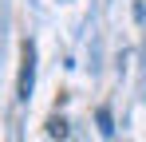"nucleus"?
Returning a JSON list of instances; mask_svg holds the SVG:
<instances>
[{"mask_svg":"<svg viewBox=\"0 0 146 142\" xmlns=\"http://www.w3.org/2000/svg\"><path fill=\"white\" fill-rule=\"evenodd\" d=\"M32 87H36V47L24 44V51H20V83H16V95L28 99Z\"/></svg>","mask_w":146,"mask_h":142,"instance_id":"1","label":"nucleus"},{"mask_svg":"<svg viewBox=\"0 0 146 142\" xmlns=\"http://www.w3.org/2000/svg\"><path fill=\"white\" fill-rule=\"evenodd\" d=\"M63 134H67V126H63V122L55 118V122H51V138H63Z\"/></svg>","mask_w":146,"mask_h":142,"instance_id":"2","label":"nucleus"}]
</instances>
